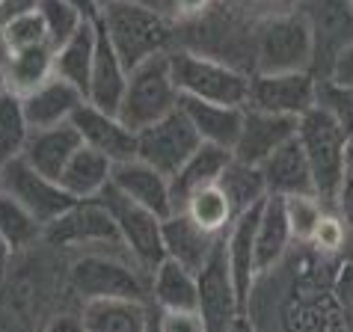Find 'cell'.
<instances>
[{"label":"cell","instance_id":"obj_1","mask_svg":"<svg viewBox=\"0 0 353 332\" xmlns=\"http://www.w3.org/2000/svg\"><path fill=\"white\" fill-rule=\"evenodd\" d=\"M339 258L294 243L279 267L261 273L247 300L259 332H353V311L332 291Z\"/></svg>","mask_w":353,"mask_h":332},{"label":"cell","instance_id":"obj_2","mask_svg":"<svg viewBox=\"0 0 353 332\" xmlns=\"http://www.w3.org/2000/svg\"><path fill=\"white\" fill-rule=\"evenodd\" d=\"M98 27L104 30L107 42L116 48V54H119V60L128 72L154 60V56L172 54L179 48L175 21H170L161 12H152V9L122 3V0H113L104 9L101 18H98Z\"/></svg>","mask_w":353,"mask_h":332},{"label":"cell","instance_id":"obj_3","mask_svg":"<svg viewBox=\"0 0 353 332\" xmlns=\"http://www.w3.org/2000/svg\"><path fill=\"white\" fill-rule=\"evenodd\" d=\"M170 65L181 98L211 101L225 107H247L250 101L252 74L247 68L223 63L211 54L193 51V48H175L170 54Z\"/></svg>","mask_w":353,"mask_h":332},{"label":"cell","instance_id":"obj_4","mask_svg":"<svg viewBox=\"0 0 353 332\" xmlns=\"http://www.w3.org/2000/svg\"><path fill=\"white\" fill-rule=\"evenodd\" d=\"M68 288L81 302L149 300V273L116 252H77L68 264Z\"/></svg>","mask_w":353,"mask_h":332},{"label":"cell","instance_id":"obj_5","mask_svg":"<svg viewBox=\"0 0 353 332\" xmlns=\"http://www.w3.org/2000/svg\"><path fill=\"white\" fill-rule=\"evenodd\" d=\"M312 65H315L312 30L297 9L261 18L252 42V74L312 72Z\"/></svg>","mask_w":353,"mask_h":332},{"label":"cell","instance_id":"obj_6","mask_svg":"<svg viewBox=\"0 0 353 332\" xmlns=\"http://www.w3.org/2000/svg\"><path fill=\"white\" fill-rule=\"evenodd\" d=\"M297 140L303 145V152H306L318 199L327 208H332L336 193L341 187V178L347 172V134L321 107H312L309 113L300 116Z\"/></svg>","mask_w":353,"mask_h":332},{"label":"cell","instance_id":"obj_7","mask_svg":"<svg viewBox=\"0 0 353 332\" xmlns=\"http://www.w3.org/2000/svg\"><path fill=\"white\" fill-rule=\"evenodd\" d=\"M179 104H181V92L172 81L170 54H163L128 72V86H125L122 95L119 119L128 128L143 131L149 125L161 122L163 116L175 113Z\"/></svg>","mask_w":353,"mask_h":332},{"label":"cell","instance_id":"obj_8","mask_svg":"<svg viewBox=\"0 0 353 332\" xmlns=\"http://www.w3.org/2000/svg\"><path fill=\"white\" fill-rule=\"evenodd\" d=\"M45 243H51L57 249H68L74 256L77 252H116V256H128L113 214L107 211V205L101 199L74 202L60 220H54L45 229Z\"/></svg>","mask_w":353,"mask_h":332},{"label":"cell","instance_id":"obj_9","mask_svg":"<svg viewBox=\"0 0 353 332\" xmlns=\"http://www.w3.org/2000/svg\"><path fill=\"white\" fill-rule=\"evenodd\" d=\"M101 202L107 205V211L113 214L116 229H119V234H122V243H125V249H128V256L145 273H152L166 258V252H163V220L154 211L143 208V205H137L128 196H122L113 184L101 193Z\"/></svg>","mask_w":353,"mask_h":332},{"label":"cell","instance_id":"obj_10","mask_svg":"<svg viewBox=\"0 0 353 332\" xmlns=\"http://www.w3.org/2000/svg\"><path fill=\"white\" fill-rule=\"evenodd\" d=\"M297 12L306 18L315 45V77H327L336 56L353 42V6L350 0H300Z\"/></svg>","mask_w":353,"mask_h":332},{"label":"cell","instance_id":"obj_11","mask_svg":"<svg viewBox=\"0 0 353 332\" xmlns=\"http://www.w3.org/2000/svg\"><path fill=\"white\" fill-rule=\"evenodd\" d=\"M202 145L199 134L190 125V119L181 113V107L161 122L149 125V128L137 131V158L145 160L163 175L179 172L184 160Z\"/></svg>","mask_w":353,"mask_h":332},{"label":"cell","instance_id":"obj_12","mask_svg":"<svg viewBox=\"0 0 353 332\" xmlns=\"http://www.w3.org/2000/svg\"><path fill=\"white\" fill-rule=\"evenodd\" d=\"M3 193L12 196L24 211H30L45 229L51 226L54 220H60L77 202L74 196H68L60 187V181L36 172L24 158L3 166Z\"/></svg>","mask_w":353,"mask_h":332},{"label":"cell","instance_id":"obj_13","mask_svg":"<svg viewBox=\"0 0 353 332\" xmlns=\"http://www.w3.org/2000/svg\"><path fill=\"white\" fill-rule=\"evenodd\" d=\"M318 77L315 72H285V74H252L247 107L264 113H279L300 119L315 107Z\"/></svg>","mask_w":353,"mask_h":332},{"label":"cell","instance_id":"obj_14","mask_svg":"<svg viewBox=\"0 0 353 332\" xmlns=\"http://www.w3.org/2000/svg\"><path fill=\"white\" fill-rule=\"evenodd\" d=\"M196 282H199V315L205 320V332H229L238 315H243V306L225 267L223 243L208 264L196 273Z\"/></svg>","mask_w":353,"mask_h":332},{"label":"cell","instance_id":"obj_15","mask_svg":"<svg viewBox=\"0 0 353 332\" xmlns=\"http://www.w3.org/2000/svg\"><path fill=\"white\" fill-rule=\"evenodd\" d=\"M297 125L300 119H294V116H279V113H264V110L243 107L241 134H238V143H234L232 154L243 163L261 166L279 145H285L288 140L297 136Z\"/></svg>","mask_w":353,"mask_h":332},{"label":"cell","instance_id":"obj_16","mask_svg":"<svg viewBox=\"0 0 353 332\" xmlns=\"http://www.w3.org/2000/svg\"><path fill=\"white\" fill-rule=\"evenodd\" d=\"M261 205L238 214V217L232 220V226L223 234L225 267H229L234 294H238L243 311H247V300H250L252 285H256V279H259V270H256V229H259V217H261Z\"/></svg>","mask_w":353,"mask_h":332},{"label":"cell","instance_id":"obj_17","mask_svg":"<svg viewBox=\"0 0 353 332\" xmlns=\"http://www.w3.org/2000/svg\"><path fill=\"white\" fill-rule=\"evenodd\" d=\"M74 131L81 134V143L104 154L113 163H125L137 158V131L128 128L116 113H104L83 101V107L74 113Z\"/></svg>","mask_w":353,"mask_h":332},{"label":"cell","instance_id":"obj_18","mask_svg":"<svg viewBox=\"0 0 353 332\" xmlns=\"http://www.w3.org/2000/svg\"><path fill=\"white\" fill-rule=\"evenodd\" d=\"M113 187L122 196L134 199L137 205L154 211L161 220L172 217V196H170V175L154 169L145 160L134 158L125 163H113Z\"/></svg>","mask_w":353,"mask_h":332},{"label":"cell","instance_id":"obj_19","mask_svg":"<svg viewBox=\"0 0 353 332\" xmlns=\"http://www.w3.org/2000/svg\"><path fill=\"white\" fill-rule=\"evenodd\" d=\"M261 175H264V184H268V196H282V199L318 196L306 152H303L297 136L288 140L285 145H279V149L261 163Z\"/></svg>","mask_w":353,"mask_h":332},{"label":"cell","instance_id":"obj_20","mask_svg":"<svg viewBox=\"0 0 353 332\" xmlns=\"http://www.w3.org/2000/svg\"><path fill=\"white\" fill-rule=\"evenodd\" d=\"M223 234H211L199 229L196 222H190L184 214H172L163 220V252L166 258L179 261L181 267H188L190 273H199L208 261L214 258V252L220 249Z\"/></svg>","mask_w":353,"mask_h":332},{"label":"cell","instance_id":"obj_21","mask_svg":"<svg viewBox=\"0 0 353 332\" xmlns=\"http://www.w3.org/2000/svg\"><path fill=\"white\" fill-rule=\"evenodd\" d=\"M86 95L81 90H74L72 83L60 81H48L45 86H39L36 92H30L27 98H21L24 116L30 122V131H45V128H60L74 119V113L83 107Z\"/></svg>","mask_w":353,"mask_h":332},{"label":"cell","instance_id":"obj_22","mask_svg":"<svg viewBox=\"0 0 353 332\" xmlns=\"http://www.w3.org/2000/svg\"><path fill=\"white\" fill-rule=\"evenodd\" d=\"M232 160V152L229 149H220V145H211V143H202L196 149L179 172L170 175V196H172V214H179L188 199L193 196L196 190L202 187H211V184L220 181V175L225 172V166Z\"/></svg>","mask_w":353,"mask_h":332},{"label":"cell","instance_id":"obj_23","mask_svg":"<svg viewBox=\"0 0 353 332\" xmlns=\"http://www.w3.org/2000/svg\"><path fill=\"white\" fill-rule=\"evenodd\" d=\"M125 86H128V68H125V63L119 60L116 48L107 42L104 30L98 27V51H95L90 86H86V101L104 113L119 116Z\"/></svg>","mask_w":353,"mask_h":332},{"label":"cell","instance_id":"obj_24","mask_svg":"<svg viewBox=\"0 0 353 332\" xmlns=\"http://www.w3.org/2000/svg\"><path fill=\"white\" fill-rule=\"evenodd\" d=\"M294 247V234L285 211V199L268 196L261 205V217L256 229V270L259 276L273 267H279Z\"/></svg>","mask_w":353,"mask_h":332},{"label":"cell","instance_id":"obj_25","mask_svg":"<svg viewBox=\"0 0 353 332\" xmlns=\"http://www.w3.org/2000/svg\"><path fill=\"white\" fill-rule=\"evenodd\" d=\"M81 320L86 332H149V300H90L81 302Z\"/></svg>","mask_w":353,"mask_h":332},{"label":"cell","instance_id":"obj_26","mask_svg":"<svg viewBox=\"0 0 353 332\" xmlns=\"http://www.w3.org/2000/svg\"><path fill=\"white\" fill-rule=\"evenodd\" d=\"M81 134L74 131V125H60V128H45V131H33L24 149V160L33 166L36 172L48 175V178L60 181L63 169L68 160L74 158V152L81 149Z\"/></svg>","mask_w":353,"mask_h":332},{"label":"cell","instance_id":"obj_27","mask_svg":"<svg viewBox=\"0 0 353 332\" xmlns=\"http://www.w3.org/2000/svg\"><path fill=\"white\" fill-rule=\"evenodd\" d=\"M181 113L190 119L202 143L220 145V149H234L243 122V107H225V104H211V101H196V98H181Z\"/></svg>","mask_w":353,"mask_h":332},{"label":"cell","instance_id":"obj_28","mask_svg":"<svg viewBox=\"0 0 353 332\" xmlns=\"http://www.w3.org/2000/svg\"><path fill=\"white\" fill-rule=\"evenodd\" d=\"M149 302L158 311L199 309V282H196V273L181 267L179 261L163 258L149 273Z\"/></svg>","mask_w":353,"mask_h":332},{"label":"cell","instance_id":"obj_29","mask_svg":"<svg viewBox=\"0 0 353 332\" xmlns=\"http://www.w3.org/2000/svg\"><path fill=\"white\" fill-rule=\"evenodd\" d=\"M54 48L36 45L24 51H9L6 56V74H3V92L15 98H27L39 86L54 81Z\"/></svg>","mask_w":353,"mask_h":332},{"label":"cell","instance_id":"obj_30","mask_svg":"<svg viewBox=\"0 0 353 332\" xmlns=\"http://www.w3.org/2000/svg\"><path fill=\"white\" fill-rule=\"evenodd\" d=\"M110 181H113V160H107L104 154H98L90 145H81L60 175V187L77 202L101 199V193L110 187Z\"/></svg>","mask_w":353,"mask_h":332},{"label":"cell","instance_id":"obj_31","mask_svg":"<svg viewBox=\"0 0 353 332\" xmlns=\"http://www.w3.org/2000/svg\"><path fill=\"white\" fill-rule=\"evenodd\" d=\"M98 51V21H86L65 45L54 48V74L86 95Z\"/></svg>","mask_w":353,"mask_h":332},{"label":"cell","instance_id":"obj_32","mask_svg":"<svg viewBox=\"0 0 353 332\" xmlns=\"http://www.w3.org/2000/svg\"><path fill=\"white\" fill-rule=\"evenodd\" d=\"M220 187L223 193L229 196L232 202V211L234 217L250 208H256L268 199V184H264V175H261V166H252V163H243L232 154L229 166H225V172L220 175Z\"/></svg>","mask_w":353,"mask_h":332},{"label":"cell","instance_id":"obj_33","mask_svg":"<svg viewBox=\"0 0 353 332\" xmlns=\"http://www.w3.org/2000/svg\"><path fill=\"white\" fill-rule=\"evenodd\" d=\"M179 214H184L190 222H196L199 229L211 231V234H225V229H229L232 220H234L232 202L223 193L220 184H211V187L196 190Z\"/></svg>","mask_w":353,"mask_h":332},{"label":"cell","instance_id":"obj_34","mask_svg":"<svg viewBox=\"0 0 353 332\" xmlns=\"http://www.w3.org/2000/svg\"><path fill=\"white\" fill-rule=\"evenodd\" d=\"M0 234L15 249V256H24L45 240V226L30 211H24L12 196L0 193Z\"/></svg>","mask_w":353,"mask_h":332},{"label":"cell","instance_id":"obj_35","mask_svg":"<svg viewBox=\"0 0 353 332\" xmlns=\"http://www.w3.org/2000/svg\"><path fill=\"white\" fill-rule=\"evenodd\" d=\"M30 122L24 116L21 98L0 92V166L24 158L27 140H30Z\"/></svg>","mask_w":353,"mask_h":332},{"label":"cell","instance_id":"obj_36","mask_svg":"<svg viewBox=\"0 0 353 332\" xmlns=\"http://www.w3.org/2000/svg\"><path fill=\"white\" fill-rule=\"evenodd\" d=\"M39 15H42V21H45L48 42H51V48L65 45L68 39H72L86 24V18L77 12L72 3H65V0H42Z\"/></svg>","mask_w":353,"mask_h":332},{"label":"cell","instance_id":"obj_37","mask_svg":"<svg viewBox=\"0 0 353 332\" xmlns=\"http://www.w3.org/2000/svg\"><path fill=\"white\" fill-rule=\"evenodd\" d=\"M315 107H321L327 116H332L347 136L353 134V86H341V83L327 81V77H318Z\"/></svg>","mask_w":353,"mask_h":332},{"label":"cell","instance_id":"obj_38","mask_svg":"<svg viewBox=\"0 0 353 332\" xmlns=\"http://www.w3.org/2000/svg\"><path fill=\"white\" fill-rule=\"evenodd\" d=\"M306 243L315 252H321V256L339 258V256H345V252L350 249V234H347L345 222H341V217L336 211H323V217L318 220V226L312 229Z\"/></svg>","mask_w":353,"mask_h":332},{"label":"cell","instance_id":"obj_39","mask_svg":"<svg viewBox=\"0 0 353 332\" xmlns=\"http://www.w3.org/2000/svg\"><path fill=\"white\" fill-rule=\"evenodd\" d=\"M0 42L6 45V51H24V48H36V45H51L48 42L45 21L39 12L3 24L0 27Z\"/></svg>","mask_w":353,"mask_h":332},{"label":"cell","instance_id":"obj_40","mask_svg":"<svg viewBox=\"0 0 353 332\" xmlns=\"http://www.w3.org/2000/svg\"><path fill=\"white\" fill-rule=\"evenodd\" d=\"M285 211H288L294 243H306L312 229H315L318 220L323 217V211H332V208H327L318 196H291V199H285Z\"/></svg>","mask_w":353,"mask_h":332},{"label":"cell","instance_id":"obj_41","mask_svg":"<svg viewBox=\"0 0 353 332\" xmlns=\"http://www.w3.org/2000/svg\"><path fill=\"white\" fill-rule=\"evenodd\" d=\"M154 324H158V332H205V320L199 309H172V311L154 309Z\"/></svg>","mask_w":353,"mask_h":332},{"label":"cell","instance_id":"obj_42","mask_svg":"<svg viewBox=\"0 0 353 332\" xmlns=\"http://www.w3.org/2000/svg\"><path fill=\"white\" fill-rule=\"evenodd\" d=\"M332 211L341 217L345 229L350 234V249H353V166H347L345 178H341V187L336 193V202H332Z\"/></svg>","mask_w":353,"mask_h":332},{"label":"cell","instance_id":"obj_43","mask_svg":"<svg viewBox=\"0 0 353 332\" xmlns=\"http://www.w3.org/2000/svg\"><path fill=\"white\" fill-rule=\"evenodd\" d=\"M39 6H42V0H0V27L15 21V18L39 12Z\"/></svg>","mask_w":353,"mask_h":332},{"label":"cell","instance_id":"obj_44","mask_svg":"<svg viewBox=\"0 0 353 332\" xmlns=\"http://www.w3.org/2000/svg\"><path fill=\"white\" fill-rule=\"evenodd\" d=\"M327 81L341 83V86H353V42L336 56V63H332Z\"/></svg>","mask_w":353,"mask_h":332},{"label":"cell","instance_id":"obj_45","mask_svg":"<svg viewBox=\"0 0 353 332\" xmlns=\"http://www.w3.org/2000/svg\"><path fill=\"white\" fill-rule=\"evenodd\" d=\"M214 0H175V24L179 21H199V18L208 12Z\"/></svg>","mask_w":353,"mask_h":332},{"label":"cell","instance_id":"obj_46","mask_svg":"<svg viewBox=\"0 0 353 332\" xmlns=\"http://www.w3.org/2000/svg\"><path fill=\"white\" fill-rule=\"evenodd\" d=\"M42 332H86L83 320H81V311L77 315H72V311H63V315L51 318L48 324L42 326Z\"/></svg>","mask_w":353,"mask_h":332},{"label":"cell","instance_id":"obj_47","mask_svg":"<svg viewBox=\"0 0 353 332\" xmlns=\"http://www.w3.org/2000/svg\"><path fill=\"white\" fill-rule=\"evenodd\" d=\"M122 3H134V6H143V9H152V12H161L166 15L170 21H175V0H122Z\"/></svg>","mask_w":353,"mask_h":332},{"label":"cell","instance_id":"obj_48","mask_svg":"<svg viewBox=\"0 0 353 332\" xmlns=\"http://www.w3.org/2000/svg\"><path fill=\"white\" fill-rule=\"evenodd\" d=\"M12 258H15V249L6 243V238L0 234V285L6 282L9 276V270H12Z\"/></svg>","mask_w":353,"mask_h":332},{"label":"cell","instance_id":"obj_49","mask_svg":"<svg viewBox=\"0 0 353 332\" xmlns=\"http://www.w3.org/2000/svg\"><path fill=\"white\" fill-rule=\"evenodd\" d=\"M65 3H72L77 12L86 18V21H98V18H101V6H98V0H65Z\"/></svg>","mask_w":353,"mask_h":332},{"label":"cell","instance_id":"obj_50","mask_svg":"<svg viewBox=\"0 0 353 332\" xmlns=\"http://www.w3.org/2000/svg\"><path fill=\"white\" fill-rule=\"evenodd\" d=\"M229 332H259L256 326H252V320L247 315H238V320L229 326Z\"/></svg>","mask_w":353,"mask_h":332},{"label":"cell","instance_id":"obj_51","mask_svg":"<svg viewBox=\"0 0 353 332\" xmlns=\"http://www.w3.org/2000/svg\"><path fill=\"white\" fill-rule=\"evenodd\" d=\"M6 56H9V51H6V45L0 42V92H3V74H6Z\"/></svg>","mask_w":353,"mask_h":332},{"label":"cell","instance_id":"obj_52","mask_svg":"<svg viewBox=\"0 0 353 332\" xmlns=\"http://www.w3.org/2000/svg\"><path fill=\"white\" fill-rule=\"evenodd\" d=\"M347 166H353V134L347 136Z\"/></svg>","mask_w":353,"mask_h":332},{"label":"cell","instance_id":"obj_53","mask_svg":"<svg viewBox=\"0 0 353 332\" xmlns=\"http://www.w3.org/2000/svg\"><path fill=\"white\" fill-rule=\"evenodd\" d=\"M110 3H113V0H98V6H101V12H104V9L110 6Z\"/></svg>","mask_w":353,"mask_h":332},{"label":"cell","instance_id":"obj_54","mask_svg":"<svg viewBox=\"0 0 353 332\" xmlns=\"http://www.w3.org/2000/svg\"><path fill=\"white\" fill-rule=\"evenodd\" d=\"M149 332H158V324H154V309H152V326H149Z\"/></svg>","mask_w":353,"mask_h":332},{"label":"cell","instance_id":"obj_55","mask_svg":"<svg viewBox=\"0 0 353 332\" xmlns=\"http://www.w3.org/2000/svg\"><path fill=\"white\" fill-rule=\"evenodd\" d=\"M0 193H3V166H0Z\"/></svg>","mask_w":353,"mask_h":332},{"label":"cell","instance_id":"obj_56","mask_svg":"<svg viewBox=\"0 0 353 332\" xmlns=\"http://www.w3.org/2000/svg\"><path fill=\"white\" fill-rule=\"evenodd\" d=\"M350 6H353V0H350Z\"/></svg>","mask_w":353,"mask_h":332}]
</instances>
